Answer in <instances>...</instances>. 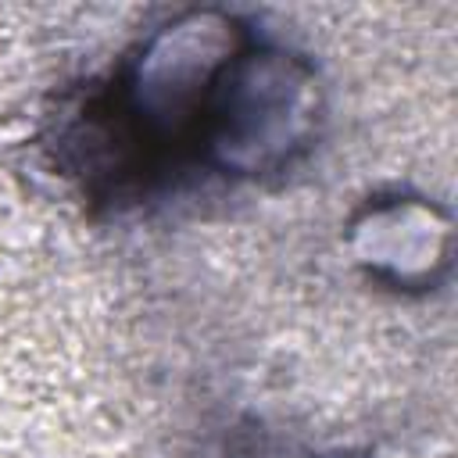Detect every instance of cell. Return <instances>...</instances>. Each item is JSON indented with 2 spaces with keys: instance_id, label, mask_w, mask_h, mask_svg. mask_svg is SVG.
Segmentation results:
<instances>
[{
  "instance_id": "obj_1",
  "label": "cell",
  "mask_w": 458,
  "mask_h": 458,
  "mask_svg": "<svg viewBox=\"0 0 458 458\" xmlns=\"http://www.w3.org/2000/svg\"><path fill=\"white\" fill-rule=\"evenodd\" d=\"M318 122L322 86L315 68L301 54L250 36L215 89L200 165L233 179L283 172L311 150Z\"/></svg>"
},
{
  "instance_id": "obj_2",
  "label": "cell",
  "mask_w": 458,
  "mask_h": 458,
  "mask_svg": "<svg viewBox=\"0 0 458 458\" xmlns=\"http://www.w3.org/2000/svg\"><path fill=\"white\" fill-rule=\"evenodd\" d=\"M347 229L354 261L394 290H426L451 265V222L422 197H376Z\"/></svg>"
}]
</instances>
